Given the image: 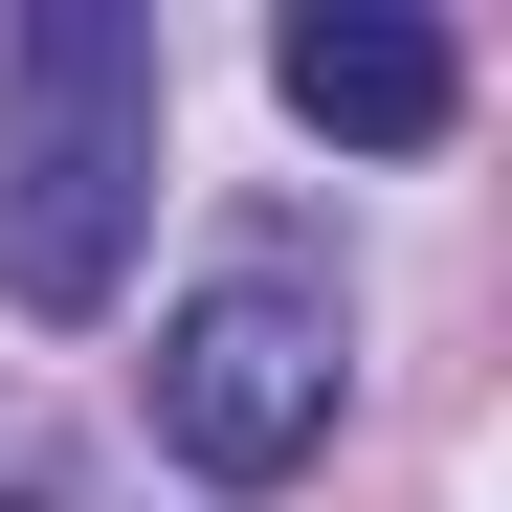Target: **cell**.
<instances>
[{"mask_svg": "<svg viewBox=\"0 0 512 512\" xmlns=\"http://www.w3.org/2000/svg\"><path fill=\"white\" fill-rule=\"evenodd\" d=\"M334 379H357L334 290L290 268V245H245V268H201L179 334H156V446H179L201 490H290L334 446Z\"/></svg>", "mask_w": 512, "mask_h": 512, "instance_id": "2", "label": "cell"}, {"mask_svg": "<svg viewBox=\"0 0 512 512\" xmlns=\"http://www.w3.org/2000/svg\"><path fill=\"white\" fill-rule=\"evenodd\" d=\"M268 90H290V134H334V156H446L468 45L423 23V0H290V23H268Z\"/></svg>", "mask_w": 512, "mask_h": 512, "instance_id": "3", "label": "cell"}, {"mask_svg": "<svg viewBox=\"0 0 512 512\" xmlns=\"http://www.w3.org/2000/svg\"><path fill=\"white\" fill-rule=\"evenodd\" d=\"M156 156H179V45L134 0H23L0 23V312L90 334L156 245Z\"/></svg>", "mask_w": 512, "mask_h": 512, "instance_id": "1", "label": "cell"}]
</instances>
